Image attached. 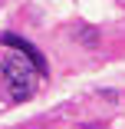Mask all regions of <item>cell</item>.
Segmentation results:
<instances>
[{
    "instance_id": "cell-1",
    "label": "cell",
    "mask_w": 125,
    "mask_h": 129,
    "mask_svg": "<svg viewBox=\"0 0 125 129\" xmlns=\"http://www.w3.org/2000/svg\"><path fill=\"white\" fill-rule=\"evenodd\" d=\"M36 66L23 56V53H7L0 60V80H4V89L13 103H27L36 93Z\"/></svg>"
},
{
    "instance_id": "cell-2",
    "label": "cell",
    "mask_w": 125,
    "mask_h": 129,
    "mask_svg": "<svg viewBox=\"0 0 125 129\" xmlns=\"http://www.w3.org/2000/svg\"><path fill=\"white\" fill-rule=\"evenodd\" d=\"M0 43H4V46H13L17 53H23V56H27V60L36 66L40 76H46V60H43V53H40V50H36L30 40H23V37H17V33H4V37H0Z\"/></svg>"
}]
</instances>
